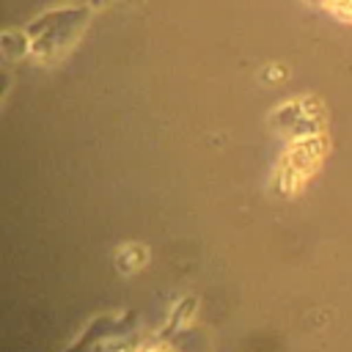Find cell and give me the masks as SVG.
<instances>
[{
	"label": "cell",
	"mask_w": 352,
	"mask_h": 352,
	"mask_svg": "<svg viewBox=\"0 0 352 352\" xmlns=\"http://www.w3.org/2000/svg\"><path fill=\"white\" fill-rule=\"evenodd\" d=\"M336 19L341 22H352V0H319Z\"/></svg>",
	"instance_id": "4"
},
{
	"label": "cell",
	"mask_w": 352,
	"mask_h": 352,
	"mask_svg": "<svg viewBox=\"0 0 352 352\" xmlns=\"http://www.w3.org/2000/svg\"><path fill=\"white\" fill-rule=\"evenodd\" d=\"M270 124L272 129H278L280 135H292L294 140L319 135L324 129V107L316 96H294L272 110Z\"/></svg>",
	"instance_id": "3"
},
{
	"label": "cell",
	"mask_w": 352,
	"mask_h": 352,
	"mask_svg": "<svg viewBox=\"0 0 352 352\" xmlns=\"http://www.w3.org/2000/svg\"><path fill=\"white\" fill-rule=\"evenodd\" d=\"M324 151H327V138H324V132L308 135V138H297V140L289 146V151L283 154V160H280V170H278L280 190H283V192L300 190V187L311 179V173L322 165Z\"/></svg>",
	"instance_id": "2"
},
{
	"label": "cell",
	"mask_w": 352,
	"mask_h": 352,
	"mask_svg": "<svg viewBox=\"0 0 352 352\" xmlns=\"http://www.w3.org/2000/svg\"><path fill=\"white\" fill-rule=\"evenodd\" d=\"M91 11L82 6H66V8H50L47 14L36 16L33 25L28 28L30 50L38 60H52L60 58L82 33L88 25Z\"/></svg>",
	"instance_id": "1"
}]
</instances>
